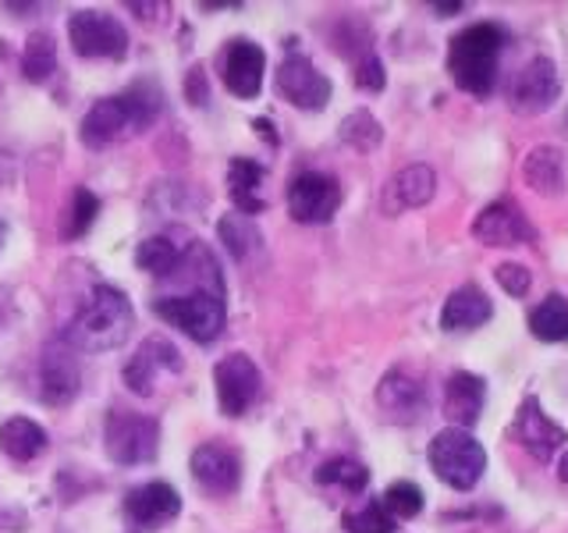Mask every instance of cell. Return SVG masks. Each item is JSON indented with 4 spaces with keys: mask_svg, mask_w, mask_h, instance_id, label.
<instances>
[{
    "mask_svg": "<svg viewBox=\"0 0 568 533\" xmlns=\"http://www.w3.org/2000/svg\"><path fill=\"white\" fill-rule=\"evenodd\" d=\"M47 449V431L29 416H14L0 426V452L14 462H32Z\"/></svg>",
    "mask_w": 568,
    "mask_h": 533,
    "instance_id": "obj_25",
    "label": "cell"
},
{
    "mask_svg": "<svg viewBox=\"0 0 568 533\" xmlns=\"http://www.w3.org/2000/svg\"><path fill=\"white\" fill-rule=\"evenodd\" d=\"M277 93L292 107H302V111H324L331 100V79L306 53L292 50L277 68Z\"/></svg>",
    "mask_w": 568,
    "mask_h": 533,
    "instance_id": "obj_12",
    "label": "cell"
},
{
    "mask_svg": "<svg viewBox=\"0 0 568 533\" xmlns=\"http://www.w3.org/2000/svg\"><path fill=\"white\" fill-rule=\"evenodd\" d=\"M342 139L348 142V147H355V150H373V147H381L384 129H381V121L373 118L369 111H352L342 121Z\"/></svg>",
    "mask_w": 568,
    "mask_h": 533,
    "instance_id": "obj_34",
    "label": "cell"
},
{
    "mask_svg": "<svg viewBox=\"0 0 568 533\" xmlns=\"http://www.w3.org/2000/svg\"><path fill=\"white\" fill-rule=\"evenodd\" d=\"M82 391V370L75 360V349H68L61 338L43 349L40 360V399L47 405H68Z\"/></svg>",
    "mask_w": 568,
    "mask_h": 533,
    "instance_id": "obj_15",
    "label": "cell"
},
{
    "mask_svg": "<svg viewBox=\"0 0 568 533\" xmlns=\"http://www.w3.org/2000/svg\"><path fill=\"white\" fill-rule=\"evenodd\" d=\"M97 213H100V200H97V192H93V189H85V185H79V189H75V195H71V207H68V213H64L61 235H64L68 242H71V239H79V235H85V231L93 228Z\"/></svg>",
    "mask_w": 568,
    "mask_h": 533,
    "instance_id": "obj_31",
    "label": "cell"
},
{
    "mask_svg": "<svg viewBox=\"0 0 568 533\" xmlns=\"http://www.w3.org/2000/svg\"><path fill=\"white\" fill-rule=\"evenodd\" d=\"M263 164L248 157H235L227 168V185H231V200H235L242 218H253V213H263V200H260V185H263Z\"/></svg>",
    "mask_w": 568,
    "mask_h": 533,
    "instance_id": "obj_24",
    "label": "cell"
},
{
    "mask_svg": "<svg viewBox=\"0 0 568 533\" xmlns=\"http://www.w3.org/2000/svg\"><path fill=\"white\" fill-rule=\"evenodd\" d=\"M185 97H189L195 107H203V103H206V76H203V68H192V71H189V79H185Z\"/></svg>",
    "mask_w": 568,
    "mask_h": 533,
    "instance_id": "obj_37",
    "label": "cell"
},
{
    "mask_svg": "<svg viewBox=\"0 0 568 533\" xmlns=\"http://www.w3.org/2000/svg\"><path fill=\"white\" fill-rule=\"evenodd\" d=\"M182 253H185V249L178 242H171L168 235H150L146 242H139L135 263H139V271H146V274L171 278L174 266L182 263Z\"/></svg>",
    "mask_w": 568,
    "mask_h": 533,
    "instance_id": "obj_27",
    "label": "cell"
},
{
    "mask_svg": "<svg viewBox=\"0 0 568 533\" xmlns=\"http://www.w3.org/2000/svg\"><path fill=\"white\" fill-rule=\"evenodd\" d=\"M352 79L359 89H366V93H381V89L387 86V71L381 64V58L373 50H366L359 61H355V71H352Z\"/></svg>",
    "mask_w": 568,
    "mask_h": 533,
    "instance_id": "obj_35",
    "label": "cell"
},
{
    "mask_svg": "<svg viewBox=\"0 0 568 533\" xmlns=\"http://www.w3.org/2000/svg\"><path fill=\"white\" fill-rule=\"evenodd\" d=\"M132 324H135V310L129 295L114 289V284H97L75 310V316L68 320L61 342L75 352H106L129 342Z\"/></svg>",
    "mask_w": 568,
    "mask_h": 533,
    "instance_id": "obj_2",
    "label": "cell"
},
{
    "mask_svg": "<svg viewBox=\"0 0 568 533\" xmlns=\"http://www.w3.org/2000/svg\"><path fill=\"white\" fill-rule=\"evenodd\" d=\"M473 239L479 245H494V249H508V245H526L537 239V231L526 221V213L519 203L511 200H497L484 207L473 221Z\"/></svg>",
    "mask_w": 568,
    "mask_h": 533,
    "instance_id": "obj_13",
    "label": "cell"
},
{
    "mask_svg": "<svg viewBox=\"0 0 568 533\" xmlns=\"http://www.w3.org/2000/svg\"><path fill=\"white\" fill-rule=\"evenodd\" d=\"M494 278H497V284H501V289L511 299H523L529 292V284H532V274H529L526 263H497Z\"/></svg>",
    "mask_w": 568,
    "mask_h": 533,
    "instance_id": "obj_36",
    "label": "cell"
},
{
    "mask_svg": "<svg viewBox=\"0 0 568 533\" xmlns=\"http://www.w3.org/2000/svg\"><path fill=\"white\" fill-rule=\"evenodd\" d=\"M103 449L118 466H142L153 462L160 449V423L142 413H124V409H111L103 423Z\"/></svg>",
    "mask_w": 568,
    "mask_h": 533,
    "instance_id": "obj_6",
    "label": "cell"
},
{
    "mask_svg": "<svg viewBox=\"0 0 568 533\" xmlns=\"http://www.w3.org/2000/svg\"><path fill=\"white\" fill-rule=\"evenodd\" d=\"M256 132L266 139V142H274L277 147V132H274V124H271V118H256Z\"/></svg>",
    "mask_w": 568,
    "mask_h": 533,
    "instance_id": "obj_38",
    "label": "cell"
},
{
    "mask_svg": "<svg viewBox=\"0 0 568 533\" xmlns=\"http://www.w3.org/2000/svg\"><path fill=\"white\" fill-rule=\"evenodd\" d=\"M558 476H561V484H568V452H565L561 462H558Z\"/></svg>",
    "mask_w": 568,
    "mask_h": 533,
    "instance_id": "obj_40",
    "label": "cell"
},
{
    "mask_svg": "<svg viewBox=\"0 0 568 533\" xmlns=\"http://www.w3.org/2000/svg\"><path fill=\"white\" fill-rule=\"evenodd\" d=\"M263 71H266V53L253 40H231L224 50V64H221V79L227 86L231 97L239 100H253L263 89Z\"/></svg>",
    "mask_w": 568,
    "mask_h": 533,
    "instance_id": "obj_19",
    "label": "cell"
},
{
    "mask_svg": "<svg viewBox=\"0 0 568 533\" xmlns=\"http://www.w3.org/2000/svg\"><path fill=\"white\" fill-rule=\"evenodd\" d=\"M508 43L505 26L497 22H476L452 36L448 43V76L458 89L473 97H490L501 71V53Z\"/></svg>",
    "mask_w": 568,
    "mask_h": 533,
    "instance_id": "obj_3",
    "label": "cell"
},
{
    "mask_svg": "<svg viewBox=\"0 0 568 533\" xmlns=\"http://www.w3.org/2000/svg\"><path fill=\"white\" fill-rule=\"evenodd\" d=\"M217 235H221L224 249L235 260H248L263 242L253 218H242V213H224V218L217 221Z\"/></svg>",
    "mask_w": 568,
    "mask_h": 533,
    "instance_id": "obj_28",
    "label": "cell"
},
{
    "mask_svg": "<svg viewBox=\"0 0 568 533\" xmlns=\"http://www.w3.org/2000/svg\"><path fill=\"white\" fill-rule=\"evenodd\" d=\"M192 476L210 494H235L242 487V455L221 441H206L192 452Z\"/></svg>",
    "mask_w": 568,
    "mask_h": 533,
    "instance_id": "obj_16",
    "label": "cell"
},
{
    "mask_svg": "<svg viewBox=\"0 0 568 533\" xmlns=\"http://www.w3.org/2000/svg\"><path fill=\"white\" fill-rule=\"evenodd\" d=\"M487 405V384L484 378H476L469 370H455L448 384H444V416L452 420L458 431H469L479 423Z\"/></svg>",
    "mask_w": 568,
    "mask_h": 533,
    "instance_id": "obj_20",
    "label": "cell"
},
{
    "mask_svg": "<svg viewBox=\"0 0 568 533\" xmlns=\"http://www.w3.org/2000/svg\"><path fill=\"white\" fill-rule=\"evenodd\" d=\"M68 40L71 50L79 58H124L129 53V32L118 22L114 14H103V11H75L68 18Z\"/></svg>",
    "mask_w": 568,
    "mask_h": 533,
    "instance_id": "obj_7",
    "label": "cell"
},
{
    "mask_svg": "<svg viewBox=\"0 0 568 533\" xmlns=\"http://www.w3.org/2000/svg\"><path fill=\"white\" fill-rule=\"evenodd\" d=\"M164 370L168 373L182 370V352H178L168 342V338L153 334V338H146V342L135 349L132 360L124 363V384H129V391H135V395L150 399L153 395V384H156V378Z\"/></svg>",
    "mask_w": 568,
    "mask_h": 533,
    "instance_id": "obj_17",
    "label": "cell"
},
{
    "mask_svg": "<svg viewBox=\"0 0 568 533\" xmlns=\"http://www.w3.org/2000/svg\"><path fill=\"white\" fill-rule=\"evenodd\" d=\"M377 405L384 409V416L390 423H419L426 405H430V399H426V384L419 378H413L408 370L395 366L387 370L381 384H377Z\"/></svg>",
    "mask_w": 568,
    "mask_h": 533,
    "instance_id": "obj_14",
    "label": "cell"
},
{
    "mask_svg": "<svg viewBox=\"0 0 568 533\" xmlns=\"http://www.w3.org/2000/svg\"><path fill=\"white\" fill-rule=\"evenodd\" d=\"M508 438L537 462H550V459H555V452L568 444V431L558 420L547 416V409L540 405L537 395L523 399L519 413H515V420L508 426Z\"/></svg>",
    "mask_w": 568,
    "mask_h": 533,
    "instance_id": "obj_8",
    "label": "cell"
},
{
    "mask_svg": "<svg viewBox=\"0 0 568 533\" xmlns=\"http://www.w3.org/2000/svg\"><path fill=\"white\" fill-rule=\"evenodd\" d=\"M529 334L547 345L568 342V299L558 292L540 299L537 306L529 310Z\"/></svg>",
    "mask_w": 568,
    "mask_h": 533,
    "instance_id": "obj_26",
    "label": "cell"
},
{
    "mask_svg": "<svg viewBox=\"0 0 568 533\" xmlns=\"http://www.w3.org/2000/svg\"><path fill=\"white\" fill-rule=\"evenodd\" d=\"M316 484H324V487H342V491H348V494H359V491H366V484H369V470L363 466V462L337 455V459H327L324 466L316 470Z\"/></svg>",
    "mask_w": 568,
    "mask_h": 533,
    "instance_id": "obj_29",
    "label": "cell"
},
{
    "mask_svg": "<svg viewBox=\"0 0 568 533\" xmlns=\"http://www.w3.org/2000/svg\"><path fill=\"white\" fill-rule=\"evenodd\" d=\"M4 239H8V224L0 221V245H4Z\"/></svg>",
    "mask_w": 568,
    "mask_h": 533,
    "instance_id": "obj_41",
    "label": "cell"
},
{
    "mask_svg": "<svg viewBox=\"0 0 568 533\" xmlns=\"http://www.w3.org/2000/svg\"><path fill=\"white\" fill-rule=\"evenodd\" d=\"M440 14H452V11H462V8H466V4H462V0H455V4H452V0H448V4H434Z\"/></svg>",
    "mask_w": 568,
    "mask_h": 533,
    "instance_id": "obj_39",
    "label": "cell"
},
{
    "mask_svg": "<svg viewBox=\"0 0 568 533\" xmlns=\"http://www.w3.org/2000/svg\"><path fill=\"white\" fill-rule=\"evenodd\" d=\"M437 192V174L430 164H408L402 168L384 189V210L387 213H402V210H416L426 207Z\"/></svg>",
    "mask_w": 568,
    "mask_h": 533,
    "instance_id": "obj_21",
    "label": "cell"
},
{
    "mask_svg": "<svg viewBox=\"0 0 568 533\" xmlns=\"http://www.w3.org/2000/svg\"><path fill=\"white\" fill-rule=\"evenodd\" d=\"M381 505L387 509L390 520H416L423 512V491L413 484V480H398V484H390L381 497Z\"/></svg>",
    "mask_w": 568,
    "mask_h": 533,
    "instance_id": "obj_33",
    "label": "cell"
},
{
    "mask_svg": "<svg viewBox=\"0 0 568 533\" xmlns=\"http://www.w3.org/2000/svg\"><path fill=\"white\" fill-rule=\"evenodd\" d=\"M430 470L437 480H444L455 491H473L487 470V452L469 431H458V426H444L440 434H434L430 449Z\"/></svg>",
    "mask_w": 568,
    "mask_h": 533,
    "instance_id": "obj_5",
    "label": "cell"
},
{
    "mask_svg": "<svg viewBox=\"0 0 568 533\" xmlns=\"http://www.w3.org/2000/svg\"><path fill=\"white\" fill-rule=\"evenodd\" d=\"M260 370L245 352H227L224 360L213 366V391H217V405L224 416H242L260 395Z\"/></svg>",
    "mask_w": 568,
    "mask_h": 533,
    "instance_id": "obj_10",
    "label": "cell"
},
{
    "mask_svg": "<svg viewBox=\"0 0 568 533\" xmlns=\"http://www.w3.org/2000/svg\"><path fill=\"white\" fill-rule=\"evenodd\" d=\"M523 178L532 192L540 195H561L565 192V157L558 147H532L523 160Z\"/></svg>",
    "mask_w": 568,
    "mask_h": 533,
    "instance_id": "obj_23",
    "label": "cell"
},
{
    "mask_svg": "<svg viewBox=\"0 0 568 533\" xmlns=\"http://www.w3.org/2000/svg\"><path fill=\"white\" fill-rule=\"evenodd\" d=\"M153 313L164 320V324L178 328L200 345L213 342V338L224 331V320H227L224 292H213V289H189V292H178V295H156Z\"/></svg>",
    "mask_w": 568,
    "mask_h": 533,
    "instance_id": "obj_4",
    "label": "cell"
},
{
    "mask_svg": "<svg viewBox=\"0 0 568 533\" xmlns=\"http://www.w3.org/2000/svg\"><path fill=\"white\" fill-rule=\"evenodd\" d=\"M342 523L348 533H395L398 530V523L390 520L387 509L381 505V497H369L359 509H348Z\"/></svg>",
    "mask_w": 568,
    "mask_h": 533,
    "instance_id": "obj_32",
    "label": "cell"
},
{
    "mask_svg": "<svg viewBox=\"0 0 568 533\" xmlns=\"http://www.w3.org/2000/svg\"><path fill=\"white\" fill-rule=\"evenodd\" d=\"M342 207V185L334 174L302 171L288 185V213L298 224H327Z\"/></svg>",
    "mask_w": 568,
    "mask_h": 533,
    "instance_id": "obj_9",
    "label": "cell"
},
{
    "mask_svg": "<svg viewBox=\"0 0 568 533\" xmlns=\"http://www.w3.org/2000/svg\"><path fill=\"white\" fill-rule=\"evenodd\" d=\"M58 68V47H53L50 32H32L22 50V71L29 82H47Z\"/></svg>",
    "mask_w": 568,
    "mask_h": 533,
    "instance_id": "obj_30",
    "label": "cell"
},
{
    "mask_svg": "<svg viewBox=\"0 0 568 533\" xmlns=\"http://www.w3.org/2000/svg\"><path fill=\"white\" fill-rule=\"evenodd\" d=\"M182 512V497L164 480H150V484H139L124 494V515L129 523L139 530H160L168 526L174 515Z\"/></svg>",
    "mask_w": 568,
    "mask_h": 533,
    "instance_id": "obj_18",
    "label": "cell"
},
{
    "mask_svg": "<svg viewBox=\"0 0 568 533\" xmlns=\"http://www.w3.org/2000/svg\"><path fill=\"white\" fill-rule=\"evenodd\" d=\"M494 316V302L490 295L479 289V284H462L448 299H444L440 310V328L444 331H476L484 328Z\"/></svg>",
    "mask_w": 568,
    "mask_h": 533,
    "instance_id": "obj_22",
    "label": "cell"
},
{
    "mask_svg": "<svg viewBox=\"0 0 568 533\" xmlns=\"http://www.w3.org/2000/svg\"><path fill=\"white\" fill-rule=\"evenodd\" d=\"M561 93L558 68L550 58H532L515 71V79L508 82V107L519 114H544L555 107Z\"/></svg>",
    "mask_w": 568,
    "mask_h": 533,
    "instance_id": "obj_11",
    "label": "cell"
},
{
    "mask_svg": "<svg viewBox=\"0 0 568 533\" xmlns=\"http://www.w3.org/2000/svg\"><path fill=\"white\" fill-rule=\"evenodd\" d=\"M160 111H164V93H160L153 82H135L124 89V93L103 97L89 107L79 135L89 150H103L124 135L146 132Z\"/></svg>",
    "mask_w": 568,
    "mask_h": 533,
    "instance_id": "obj_1",
    "label": "cell"
}]
</instances>
